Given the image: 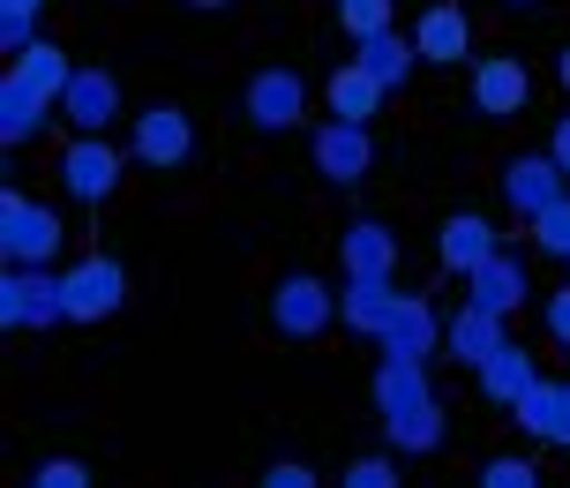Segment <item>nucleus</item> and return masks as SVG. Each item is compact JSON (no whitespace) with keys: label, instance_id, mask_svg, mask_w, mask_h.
I'll return each mask as SVG.
<instances>
[{"label":"nucleus","instance_id":"nucleus-1","mask_svg":"<svg viewBox=\"0 0 570 488\" xmlns=\"http://www.w3.org/2000/svg\"><path fill=\"white\" fill-rule=\"evenodd\" d=\"M375 406H383V429H391V443H399V451H435V443H443V406L428 399V369H421V361L383 353Z\"/></svg>","mask_w":570,"mask_h":488},{"label":"nucleus","instance_id":"nucleus-2","mask_svg":"<svg viewBox=\"0 0 570 488\" xmlns=\"http://www.w3.org/2000/svg\"><path fill=\"white\" fill-rule=\"evenodd\" d=\"M0 248H8V263H53L60 248V211H46V203H30L23 188H8L0 196Z\"/></svg>","mask_w":570,"mask_h":488},{"label":"nucleus","instance_id":"nucleus-3","mask_svg":"<svg viewBox=\"0 0 570 488\" xmlns=\"http://www.w3.org/2000/svg\"><path fill=\"white\" fill-rule=\"evenodd\" d=\"M120 293H128V271L114 256H83L60 279V309H68V323H106L120 309Z\"/></svg>","mask_w":570,"mask_h":488},{"label":"nucleus","instance_id":"nucleus-4","mask_svg":"<svg viewBox=\"0 0 570 488\" xmlns=\"http://www.w3.org/2000/svg\"><path fill=\"white\" fill-rule=\"evenodd\" d=\"M60 279H46L38 263H8V286H0V323L30 331V323H60Z\"/></svg>","mask_w":570,"mask_h":488},{"label":"nucleus","instance_id":"nucleus-5","mask_svg":"<svg viewBox=\"0 0 570 488\" xmlns=\"http://www.w3.org/2000/svg\"><path fill=\"white\" fill-rule=\"evenodd\" d=\"M60 180H68L76 203H106L120 188V150L106 144V136H76L68 158H60Z\"/></svg>","mask_w":570,"mask_h":488},{"label":"nucleus","instance_id":"nucleus-6","mask_svg":"<svg viewBox=\"0 0 570 488\" xmlns=\"http://www.w3.org/2000/svg\"><path fill=\"white\" fill-rule=\"evenodd\" d=\"M271 316H278L285 339H315L323 323L338 316V301H331V286H323V279H308V271H301V279H285V286L271 293Z\"/></svg>","mask_w":570,"mask_h":488},{"label":"nucleus","instance_id":"nucleus-7","mask_svg":"<svg viewBox=\"0 0 570 488\" xmlns=\"http://www.w3.org/2000/svg\"><path fill=\"white\" fill-rule=\"evenodd\" d=\"M60 114L76 120V136H106L120 120V84L106 76V68H76V84H68V98H60Z\"/></svg>","mask_w":570,"mask_h":488},{"label":"nucleus","instance_id":"nucleus-8","mask_svg":"<svg viewBox=\"0 0 570 488\" xmlns=\"http://www.w3.org/2000/svg\"><path fill=\"white\" fill-rule=\"evenodd\" d=\"M188 150H196V128H188V114L180 106H150V114L136 120V158L142 166H188Z\"/></svg>","mask_w":570,"mask_h":488},{"label":"nucleus","instance_id":"nucleus-9","mask_svg":"<svg viewBox=\"0 0 570 488\" xmlns=\"http://www.w3.org/2000/svg\"><path fill=\"white\" fill-rule=\"evenodd\" d=\"M248 120H256V128H293V120H308V84H301L293 68H263L256 84H248Z\"/></svg>","mask_w":570,"mask_h":488},{"label":"nucleus","instance_id":"nucleus-10","mask_svg":"<svg viewBox=\"0 0 570 488\" xmlns=\"http://www.w3.org/2000/svg\"><path fill=\"white\" fill-rule=\"evenodd\" d=\"M315 166H323V180H368V166H375V144H368V128L361 120H331L323 136H315Z\"/></svg>","mask_w":570,"mask_h":488},{"label":"nucleus","instance_id":"nucleus-11","mask_svg":"<svg viewBox=\"0 0 570 488\" xmlns=\"http://www.w3.org/2000/svg\"><path fill=\"white\" fill-rule=\"evenodd\" d=\"M525 98H533V76H525V60L495 53V60H481V68H473V106H481L488 120L525 114Z\"/></svg>","mask_w":570,"mask_h":488},{"label":"nucleus","instance_id":"nucleus-12","mask_svg":"<svg viewBox=\"0 0 570 488\" xmlns=\"http://www.w3.org/2000/svg\"><path fill=\"white\" fill-rule=\"evenodd\" d=\"M68 84H76V68H68V53L46 46V38H38L30 53H16V68H8V90H23V98H38V106H60Z\"/></svg>","mask_w":570,"mask_h":488},{"label":"nucleus","instance_id":"nucleus-13","mask_svg":"<svg viewBox=\"0 0 570 488\" xmlns=\"http://www.w3.org/2000/svg\"><path fill=\"white\" fill-rule=\"evenodd\" d=\"M503 196H511L525 218H541V211H556V203L570 196V173L556 166V158H518V166L503 173Z\"/></svg>","mask_w":570,"mask_h":488},{"label":"nucleus","instance_id":"nucleus-14","mask_svg":"<svg viewBox=\"0 0 570 488\" xmlns=\"http://www.w3.org/2000/svg\"><path fill=\"white\" fill-rule=\"evenodd\" d=\"M511 413H518V429H533L541 443H570V383H533Z\"/></svg>","mask_w":570,"mask_h":488},{"label":"nucleus","instance_id":"nucleus-15","mask_svg":"<svg viewBox=\"0 0 570 488\" xmlns=\"http://www.w3.org/2000/svg\"><path fill=\"white\" fill-rule=\"evenodd\" d=\"M413 46H421V60H465V46H473V23H465V8H428L421 23H413Z\"/></svg>","mask_w":570,"mask_h":488},{"label":"nucleus","instance_id":"nucleus-16","mask_svg":"<svg viewBox=\"0 0 570 488\" xmlns=\"http://www.w3.org/2000/svg\"><path fill=\"white\" fill-rule=\"evenodd\" d=\"M465 301L488 309V316H511L518 301H525V263H511V256L481 263V271H473V286H465Z\"/></svg>","mask_w":570,"mask_h":488},{"label":"nucleus","instance_id":"nucleus-17","mask_svg":"<svg viewBox=\"0 0 570 488\" xmlns=\"http://www.w3.org/2000/svg\"><path fill=\"white\" fill-rule=\"evenodd\" d=\"M345 323H353V331H375V339H383V331H391V316H399L405 309V293H391L383 286V279H345Z\"/></svg>","mask_w":570,"mask_h":488},{"label":"nucleus","instance_id":"nucleus-18","mask_svg":"<svg viewBox=\"0 0 570 488\" xmlns=\"http://www.w3.org/2000/svg\"><path fill=\"white\" fill-rule=\"evenodd\" d=\"M323 98H331V120H361V128H368L375 106H383V84H375L361 60H345L338 76H331V90H323Z\"/></svg>","mask_w":570,"mask_h":488},{"label":"nucleus","instance_id":"nucleus-19","mask_svg":"<svg viewBox=\"0 0 570 488\" xmlns=\"http://www.w3.org/2000/svg\"><path fill=\"white\" fill-rule=\"evenodd\" d=\"M443 339H451V353H458V361H473V369L495 361V353L511 345V339H503V316H488V309H473V301H465V316H458Z\"/></svg>","mask_w":570,"mask_h":488},{"label":"nucleus","instance_id":"nucleus-20","mask_svg":"<svg viewBox=\"0 0 570 488\" xmlns=\"http://www.w3.org/2000/svg\"><path fill=\"white\" fill-rule=\"evenodd\" d=\"M495 256H503V248H495V226H488V218H451V226H443V263H451V271L473 279V271L495 263Z\"/></svg>","mask_w":570,"mask_h":488},{"label":"nucleus","instance_id":"nucleus-21","mask_svg":"<svg viewBox=\"0 0 570 488\" xmlns=\"http://www.w3.org/2000/svg\"><path fill=\"white\" fill-rule=\"evenodd\" d=\"M383 353H399V361H428V353H435V316H428L421 293H405V309L391 316V331H383Z\"/></svg>","mask_w":570,"mask_h":488},{"label":"nucleus","instance_id":"nucleus-22","mask_svg":"<svg viewBox=\"0 0 570 488\" xmlns=\"http://www.w3.org/2000/svg\"><path fill=\"white\" fill-rule=\"evenodd\" d=\"M391 233L375 226V218H361V226H345V279H391Z\"/></svg>","mask_w":570,"mask_h":488},{"label":"nucleus","instance_id":"nucleus-23","mask_svg":"<svg viewBox=\"0 0 570 488\" xmlns=\"http://www.w3.org/2000/svg\"><path fill=\"white\" fill-rule=\"evenodd\" d=\"M413 60H421V46H413V38H399V30H375V38H361V68H368L383 90L405 84V68H413Z\"/></svg>","mask_w":570,"mask_h":488},{"label":"nucleus","instance_id":"nucleus-24","mask_svg":"<svg viewBox=\"0 0 570 488\" xmlns=\"http://www.w3.org/2000/svg\"><path fill=\"white\" fill-rule=\"evenodd\" d=\"M533 383H541V375H533V361H525L518 345H503L495 361H481V391H488V399H503V406H518Z\"/></svg>","mask_w":570,"mask_h":488},{"label":"nucleus","instance_id":"nucleus-25","mask_svg":"<svg viewBox=\"0 0 570 488\" xmlns=\"http://www.w3.org/2000/svg\"><path fill=\"white\" fill-rule=\"evenodd\" d=\"M338 30L361 46L375 30H399V0H338Z\"/></svg>","mask_w":570,"mask_h":488},{"label":"nucleus","instance_id":"nucleus-26","mask_svg":"<svg viewBox=\"0 0 570 488\" xmlns=\"http://www.w3.org/2000/svg\"><path fill=\"white\" fill-rule=\"evenodd\" d=\"M30 16H38V0H0V46L8 53H30Z\"/></svg>","mask_w":570,"mask_h":488},{"label":"nucleus","instance_id":"nucleus-27","mask_svg":"<svg viewBox=\"0 0 570 488\" xmlns=\"http://www.w3.org/2000/svg\"><path fill=\"white\" fill-rule=\"evenodd\" d=\"M533 241H541L548 256H570V196L556 203V211H541V218H533Z\"/></svg>","mask_w":570,"mask_h":488},{"label":"nucleus","instance_id":"nucleus-28","mask_svg":"<svg viewBox=\"0 0 570 488\" xmlns=\"http://www.w3.org/2000/svg\"><path fill=\"white\" fill-rule=\"evenodd\" d=\"M481 488H541V474H533V459H488Z\"/></svg>","mask_w":570,"mask_h":488},{"label":"nucleus","instance_id":"nucleus-29","mask_svg":"<svg viewBox=\"0 0 570 488\" xmlns=\"http://www.w3.org/2000/svg\"><path fill=\"white\" fill-rule=\"evenodd\" d=\"M345 488H405V481H399V466H391V459H353V466H345Z\"/></svg>","mask_w":570,"mask_h":488},{"label":"nucleus","instance_id":"nucleus-30","mask_svg":"<svg viewBox=\"0 0 570 488\" xmlns=\"http://www.w3.org/2000/svg\"><path fill=\"white\" fill-rule=\"evenodd\" d=\"M30 488H90V474L76 459H53V466H38V481Z\"/></svg>","mask_w":570,"mask_h":488},{"label":"nucleus","instance_id":"nucleus-31","mask_svg":"<svg viewBox=\"0 0 570 488\" xmlns=\"http://www.w3.org/2000/svg\"><path fill=\"white\" fill-rule=\"evenodd\" d=\"M263 488H323V481H315L308 466H293V459H285V466H271V474H263Z\"/></svg>","mask_w":570,"mask_h":488},{"label":"nucleus","instance_id":"nucleus-32","mask_svg":"<svg viewBox=\"0 0 570 488\" xmlns=\"http://www.w3.org/2000/svg\"><path fill=\"white\" fill-rule=\"evenodd\" d=\"M548 331H556V339H570V293H556V301H548Z\"/></svg>","mask_w":570,"mask_h":488},{"label":"nucleus","instance_id":"nucleus-33","mask_svg":"<svg viewBox=\"0 0 570 488\" xmlns=\"http://www.w3.org/2000/svg\"><path fill=\"white\" fill-rule=\"evenodd\" d=\"M548 158H556V166L570 173V120H556V144H548Z\"/></svg>","mask_w":570,"mask_h":488},{"label":"nucleus","instance_id":"nucleus-34","mask_svg":"<svg viewBox=\"0 0 570 488\" xmlns=\"http://www.w3.org/2000/svg\"><path fill=\"white\" fill-rule=\"evenodd\" d=\"M188 8H226V0H188Z\"/></svg>","mask_w":570,"mask_h":488},{"label":"nucleus","instance_id":"nucleus-35","mask_svg":"<svg viewBox=\"0 0 570 488\" xmlns=\"http://www.w3.org/2000/svg\"><path fill=\"white\" fill-rule=\"evenodd\" d=\"M503 8H541V0H503Z\"/></svg>","mask_w":570,"mask_h":488},{"label":"nucleus","instance_id":"nucleus-36","mask_svg":"<svg viewBox=\"0 0 570 488\" xmlns=\"http://www.w3.org/2000/svg\"><path fill=\"white\" fill-rule=\"evenodd\" d=\"M563 90H570V53H563Z\"/></svg>","mask_w":570,"mask_h":488}]
</instances>
